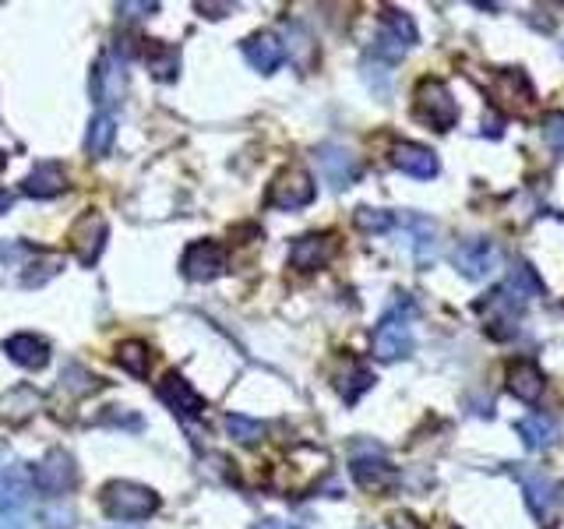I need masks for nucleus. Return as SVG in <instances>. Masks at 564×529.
Returning a JSON list of instances; mask_svg holds the SVG:
<instances>
[{"mask_svg":"<svg viewBox=\"0 0 564 529\" xmlns=\"http://www.w3.org/2000/svg\"><path fill=\"white\" fill-rule=\"evenodd\" d=\"M99 501H103V512L120 522L149 519L159 512V494L145 484H131V480H110L99 491Z\"/></svg>","mask_w":564,"mask_h":529,"instance_id":"f257e3e1","label":"nucleus"},{"mask_svg":"<svg viewBox=\"0 0 564 529\" xmlns=\"http://www.w3.org/2000/svg\"><path fill=\"white\" fill-rule=\"evenodd\" d=\"M413 117L431 127V131H448L459 120V103L452 99V92H448V85L441 78H423L416 85Z\"/></svg>","mask_w":564,"mask_h":529,"instance_id":"f03ea898","label":"nucleus"},{"mask_svg":"<svg viewBox=\"0 0 564 529\" xmlns=\"http://www.w3.org/2000/svg\"><path fill=\"white\" fill-rule=\"evenodd\" d=\"M314 202V180L304 166H282L268 187V205L279 212H297Z\"/></svg>","mask_w":564,"mask_h":529,"instance_id":"7ed1b4c3","label":"nucleus"},{"mask_svg":"<svg viewBox=\"0 0 564 529\" xmlns=\"http://www.w3.org/2000/svg\"><path fill=\"white\" fill-rule=\"evenodd\" d=\"M349 470H353V480H357L364 491H388L395 484V466L385 459L378 445H353V462H349Z\"/></svg>","mask_w":564,"mask_h":529,"instance_id":"20e7f679","label":"nucleus"},{"mask_svg":"<svg viewBox=\"0 0 564 529\" xmlns=\"http://www.w3.org/2000/svg\"><path fill=\"white\" fill-rule=\"evenodd\" d=\"M32 477H36L39 491L50 494V498H60V494H67L78 484V466L64 448H53V452L43 455V462L36 466Z\"/></svg>","mask_w":564,"mask_h":529,"instance_id":"39448f33","label":"nucleus"},{"mask_svg":"<svg viewBox=\"0 0 564 529\" xmlns=\"http://www.w3.org/2000/svg\"><path fill=\"white\" fill-rule=\"evenodd\" d=\"M413 353V332L402 311H392L381 318V325L374 328V357L378 360H402Z\"/></svg>","mask_w":564,"mask_h":529,"instance_id":"423d86ee","label":"nucleus"},{"mask_svg":"<svg viewBox=\"0 0 564 529\" xmlns=\"http://www.w3.org/2000/svg\"><path fill=\"white\" fill-rule=\"evenodd\" d=\"M106 219L103 212L89 209L82 219H75V226H71V247H75V258L82 261L85 269H92L99 261V254H103L106 247Z\"/></svg>","mask_w":564,"mask_h":529,"instance_id":"0eeeda50","label":"nucleus"},{"mask_svg":"<svg viewBox=\"0 0 564 529\" xmlns=\"http://www.w3.org/2000/svg\"><path fill=\"white\" fill-rule=\"evenodd\" d=\"M180 269H184V276L194 279V283H212V279L223 276L226 251L216 244V240H194V244L184 251Z\"/></svg>","mask_w":564,"mask_h":529,"instance_id":"6e6552de","label":"nucleus"},{"mask_svg":"<svg viewBox=\"0 0 564 529\" xmlns=\"http://www.w3.org/2000/svg\"><path fill=\"white\" fill-rule=\"evenodd\" d=\"M156 395H159V403H163L170 413H177L180 420L198 417V413L205 410V399H201V395L194 392L191 385H187V378H184L180 371H170V374H166V378L159 381Z\"/></svg>","mask_w":564,"mask_h":529,"instance_id":"1a4fd4ad","label":"nucleus"},{"mask_svg":"<svg viewBox=\"0 0 564 529\" xmlns=\"http://www.w3.org/2000/svg\"><path fill=\"white\" fill-rule=\"evenodd\" d=\"M32 487H36V477L25 462H11L0 470V512H15V508H25L32 498Z\"/></svg>","mask_w":564,"mask_h":529,"instance_id":"9d476101","label":"nucleus"},{"mask_svg":"<svg viewBox=\"0 0 564 529\" xmlns=\"http://www.w3.org/2000/svg\"><path fill=\"white\" fill-rule=\"evenodd\" d=\"M335 237L332 233H307V237H300L297 244H293L290 251V265L300 272H318L325 269L328 261H332L335 254Z\"/></svg>","mask_w":564,"mask_h":529,"instance_id":"9b49d317","label":"nucleus"},{"mask_svg":"<svg viewBox=\"0 0 564 529\" xmlns=\"http://www.w3.org/2000/svg\"><path fill=\"white\" fill-rule=\"evenodd\" d=\"M244 60L258 75H272L286 60V46L275 32H254L251 39H244Z\"/></svg>","mask_w":564,"mask_h":529,"instance_id":"f8f14e48","label":"nucleus"},{"mask_svg":"<svg viewBox=\"0 0 564 529\" xmlns=\"http://www.w3.org/2000/svg\"><path fill=\"white\" fill-rule=\"evenodd\" d=\"M452 261L466 279H483V276H490V269H494V244L483 237L462 240V244L452 251Z\"/></svg>","mask_w":564,"mask_h":529,"instance_id":"ddd939ff","label":"nucleus"},{"mask_svg":"<svg viewBox=\"0 0 564 529\" xmlns=\"http://www.w3.org/2000/svg\"><path fill=\"white\" fill-rule=\"evenodd\" d=\"M392 166L416 180H431L438 177V156H434L427 145L416 142H395L392 145Z\"/></svg>","mask_w":564,"mask_h":529,"instance_id":"4468645a","label":"nucleus"},{"mask_svg":"<svg viewBox=\"0 0 564 529\" xmlns=\"http://www.w3.org/2000/svg\"><path fill=\"white\" fill-rule=\"evenodd\" d=\"M318 163H321V173H325L328 184H332L335 191H346L349 184H357L360 180L357 156H349V152L339 149V145H325V149L318 152Z\"/></svg>","mask_w":564,"mask_h":529,"instance_id":"2eb2a0df","label":"nucleus"},{"mask_svg":"<svg viewBox=\"0 0 564 529\" xmlns=\"http://www.w3.org/2000/svg\"><path fill=\"white\" fill-rule=\"evenodd\" d=\"M4 353H8L18 367H25V371H43V367L50 364V343L32 336V332L11 336L8 343H4Z\"/></svg>","mask_w":564,"mask_h":529,"instance_id":"dca6fc26","label":"nucleus"},{"mask_svg":"<svg viewBox=\"0 0 564 529\" xmlns=\"http://www.w3.org/2000/svg\"><path fill=\"white\" fill-rule=\"evenodd\" d=\"M494 96H498L512 113H526L529 106H533V99H536L533 96V85H529V78L522 75L519 68L501 71V75L494 78Z\"/></svg>","mask_w":564,"mask_h":529,"instance_id":"f3484780","label":"nucleus"},{"mask_svg":"<svg viewBox=\"0 0 564 529\" xmlns=\"http://www.w3.org/2000/svg\"><path fill=\"white\" fill-rule=\"evenodd\" d=\"M39 406H43V399H39L36 388H29V385L8 388V392L0 395V420H8V424H25V420L36 417Z\"/></svg>","mask_w":564,"mask_h":529,"instance_id":"a211bd4d","label":"nucleus"},{"mask_svg":"<svg viewBox=\"0 0 564 529\" xmlns=\"http://www.w3.org/2000/svg\"><path fill=\"white\" fill-rule=\"evenodd\" d=\"M22 191L29 198H57L67 191V173L60 163H39L29 177L22 180Z\"/></svg>","mask_w":564,"mask_h":529,"instance_id":"6ab92c4d","label":"nucleus"},{"mask_svg":"<svg viewBox=\"0 0 564 529\" xmlns=\"http://www.w3.org/2000/svg\"><path fill=\"white\" fill-rule=\"evenodd\" d=\"M508 392H512L515 399H522V403H536L543 392L540 367H536L533 360H515V364L508 367Z\"/></svg>","mask_w":564,"mask_h":529,"instance_id":"aec40b11","label":"nucleus"},{"mask_svg":"<svg viewBox=\"0 0 564 529\" xmlns=\"http://www.w3.org/2000/svg\"><path fill=\"white\" fill-rule=\"evenodd\" d=\"M141 57H145V64H149V71L156 78H163V82H173L180 71V50L177 46H166L159 43V39H141Z\"/></svg>","mask_w":564,"mask_h":529,"instance_id":"412c9836","label":"nucleus"},{"mask_svg":"<svg viewBox=\"0 0 564 529\" xmlns=\"http://www.w3.org/2000/svg\"><path fill=\"white\" fill-rule=\"evenodd\" d=\"M371 385H374V374L367 371L364 364H357V360H342L339 374H335V388H339V395L346 399V403H357Z\"/></svg>","mask_w":564,"mask_h":529,"instance_id":"4be33fe9","label":"nucleus"},{"mask_svg":"<svg viewBox=\"0 0 564 529\" xmlns=\"http://www.w3.org/2000/svg\"><path fill=\"white\" fill-rule=\"evenodd\" d=\"M519 434H522V441H526V448L543 452V448H550L557 441V424L547 413H533V417L519 420Z\"/></svg>","mask_w":564,"mask_h":529,"instance_id":"5701e85b","label":"nucleus"},{"mask_svg":"<svg viewBox=\"0 0 564 529\" xmlns=\"http://www.w3.org/2000/svg\"><path fill=\"white\" fill-rule=\"evenodd\" d=\"M522 487H526L529 508H533L536 515H543L550 505H554V498H557V484L547 477V473H522Z\"/></svg>","mask_w":564,"mask_h":529,"instance_id":"b1692460","label":"nucleus"},{"mask_svg":"<svg viewBox=\"0 0 564 529\" xmlns=\"http://www.w3.org/2000/svg\"><path fill=\"white\" fill-rule=\"evenodd\" d=\"M117 364L124 367L131 378H145L152 367V350L141 339H127V343L117 346Z\"/></svg>","mask_w":564,"mask_h":529,"instance_id":"393cba45","label":"nucleus"},{"mask_svg":"<svg viewBox=\"0 0 564 529\" xmlns=\"http://www.w3.org/2000/svg\"><path fill=\"white\" fill-rule=\"evenodd\" d=\"M505 290L512 293L519 304H529L533 297H540L543 293V286H540V279H536V272L529 269L526 261H519L512 272H508V283H505Z\"/></svg>","mask_w":564,"mask_h":529,"instance_id":"a878e982","label":"nucleus"},{"mask_svg":"<svg viewBox=\"0 0 564 529\" xmlns=\"http://www.w3.org/2000/svg\"><path fill=\"white\" fill-rule=\"evenodd\" d=\"M113 135H117V124H113L110 113H99L96 120H92L89 127V138H85V152H89L92 159H103L106 152L113 149Z\"/></svg>","mask_w":564,"mask_h":529,"instance_id":"bb28decb","label":"nucleus"},{"mask_svg":"<svg viewBox=\"0 0 564 529\" xmlns=\"http://www.w3.org/2000/svg\"><path fill=\"white\" fill-rule=\"evenodd\" d=\"M381 32H388V36H392L395 43L406 46V50L416 43V25H413V18H409L406 11H399V8H385V11H381Z\"/></svg>","mask_w":564,"mask_h":529,"instance_id":"cd10ccee","label":"nucleus"},{"mask_svg":"<svg viewBox=\"0 0 564 529\" xmlns=\"http://www.w3.org/2000/svg\"><path fill=\"white\" fill-rule=\"evenodd\" d=\"M226 434H230L233 441H240V445H258L268 434V427L254 417H244V413H230V417H226Z\"/></svg>","mask_w":564,"mask_h":529,"instance_id":"c85d7f7f","label":"nucleus"},{"mask_svg":"<svg viewBox=\"0 0 564 529\" xmlns=\"http://www.w3.org/2000/svg\"><path fill=\"white\" fill-rule=\"evenodd\" d=\"M60 388H64L67 395H75V399H82V395L96 392L99 381H96V374H89L82 364H67V367H64V374H60Z\"/></svg>","mask_w":564,"mask_h":529,"instance_id":"c756f323","label":"nucleus"},{"mask_svg":"<svg viewBox=\"0 0 564 529\" xmlns=\"http://www.w3.org/2000/svg\"><path fill=\"white\" fill-rule=\"evenodd\" d=\"M406 226H409V233H413L416 258L431 261V254H434V223H431V219H423V216H413V219H406Z\"/></svg>","mask_w":564,"mask_h":529,"instance_id":"7c9ffc66","label":"nucleus"},{"mask_svg":"<svg viewBox=\"0 0 564 529\" xmlns=\"http://www.w3.org/2000/svg\"><path fill=\"white\" fill-rule=\"evenodd\" d=\"M353 219H357V226H360V230H367V233H385V230H392V226H395L392 212L367 209V205H364V209H357V216H353Z\"/></svg>","mask_w":564,"mask_h":529,"instance_id":"2f4dec72","label":"nucleus"},{"mask_svg":"<svg viewBox=\"0 0 564 529\" xmlns=\"http://www.w3.org/2000/svg\"><path fill=\"white\" fill-rule=\"evenodd\" d=\"M540 135H543V142H547L554 152H564V110L547 113V117H543Z\"/></svg>","mask_w":564,"mask_h":529,"instance_id":"473e14b6","label":"nucleus"},{"mask_svg":"<svg viewBox=\"0 0 564 529\" xmlns=\"http://www.w3.org/2000/svg\"><path fill=\"white\" fill-rule=\"evenodd\" d=\"M39 519H43L46 529H71V526H75V508H67V505H46Z\"/></svg>","mask_w":564,"mask_h":529,"instance_id":"72a5a7b5","label":"nucleus"},{"mask_svg":"<svg viewBox=\"0 0 564 529\" xmlns=\"http://www.w3.org/2000/svg\"><path fill=\"white\" fill-rule=\"evenodd\" d=\"M374 53H378L381 60H388V64H395V60H399L402 53H406V46H402V43H395V39L388 36V32H381V36H378V43H374Z\"/></svg>","mask_w":564,"mask_h":529,"instance_id":"f704fd0d","label":"nucleus"},{"mask_svg":"<svg viewBox=\"0 0 564 529\" xmlns=\"http://www.w3.org/2000/svg\"><path fill=\"white\" fill-rule=\"evenodd\" d=\"M120 11H124L127 18H149L159 11V4L156 0H149V4H120Z\"/></svg>","mask_w":564,"mask_h":529,"instance_id":"c9c22d12","label":"nucleus"},{"mask_svg":"<svg viewBox=\"0 0 564 529\" xmlns=\"http://www.w3.org/2000/svg\"><path fill=\"white\" fill-rule=\"evenodd\" d=\"M392 529H423V522H416L413 515H406V512H395L392 515Z\"/></svg>","mask_w":564,"mask_h":529,"instance_id":"e433bc0d","label":"nucleus"},{"mask_svg":"<svg viewBox=\"0 0 564 529\" xmlns=\"http://www.w3.org/2000/svg\"><path fill=\"white\" fill-rule=\"evenodd\" d=\"M198 11H205V18H226V11H230V4H194Z\"/></svg>","mask_w":564,"mask_h":529,"instance_id":"4c0bfd02","label":"nucleus"},{"mask_svg":"<svg viewBox=\"0 0 564 529\" xmlns=\"http://www.w3.org/2000/svg\"><path fill=\"white\" fill-rule=\"evenodd\" d=\"M251 529H286V526H282L279 519H261V522H254Z\"/></svg>","mask_w":564,"mask_h":529,"instance_id":"58836bf2","label":"nucleus"},{"mask_svg":"<svg viewBox=\"0 0 564 529\" xmlns=\"http://www.w3.org/2000/svg\"><path fill=\"white\" fill-rule=\"evenodd\" d=\"M0 529H25V526H22V519H11V515H4V519H0Z\"/></svg>","mask_w":564,"mask_h":529,"instance_id":"ea45409f","label":"nucleus"},{"mask_svg":"<svg viewBox=\"0 0 564 529\" xmlns=\"http://www.w3.org/2000/svg\"><path fill=\"white\" fill-rule=\"evenodd\" d=\"M11 202H15V198H11V191H4V187H0V212H8Z\"/></svg>","mask_w":564,"mask_h":529,"instance_id":"a19ab883","label":"nucleus"}]
</instances>
